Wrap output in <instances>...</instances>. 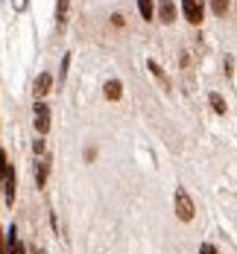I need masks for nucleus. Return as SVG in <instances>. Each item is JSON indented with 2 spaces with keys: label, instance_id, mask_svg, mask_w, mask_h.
Listing matches in <instances>:
<instances>
[{
  "label": "nucleus",
  "instance_id": "nucleus-1",
  "mask_svg": "<svg viewBox=\"0 0 237 254\" xmlns=\"http://www.w3.org/2000/svg\"><path fill=\"white\" fill-rule=\"evenodd\" d=\"M173 207H176V216L182 219V222H190L193 219V199L187 196V190L184 187H176V193H173Z\"/></svg>",
  "mask_w": 237,
  "mask_h": 254
},
{
  "label": "nucleus",
  "instance_id": "nucleus-2",
  "mask_svg": "<svg viewBox=\"0 0 237 254\" xmlns=\"http://www.w3.org/2000/svg\"><path fill=\"white\" fill-rule=\"evenodd\" d=\"M32 123H35V131L38 134H47L50 131V108H47V102H35L32 105Z\"/></svg>",
  "mask_w": 237,
  "mask_h": 254
},
{
  "label": "nucleus",
  "instance_id": "nucleus-3",
  "mask_svg": "<svg viewBox=\"0 0 237 254\" xmlns=\"http://www.w3.org/2000/svg\"><path fill=\"white\" fill-rule=\"evenodd\" d=\"M182 15L187 18V24H202L205 0H182Z\"/></svg>",
  "mask_w": 237,
  "mask_h": 254
},
{
  "label": "nucleus",
  "instance_id": "nucleus-4",
  "mask_svg": "<svg viewBox=\"0 0 237 254\" xmlns=\"http://www.w3.org/2000/svg\"><path fill=\"white\" fill-rule=\"evenodd\" d=\"M15 187H18V178H15V170L12 167H6V176H3V184H0V190H3V202L15 204Z\"/></svg>",
  "mask_w": 237,
  "mask_h": 254
},
{
  "label": "nucleus",
  "instance_id": "nucleus-5",
  "mask_svg": "<svg viewBox=\"0 0 237 254\" xmlns=\"http://www.w3.org/2000/svg\"><path fill=\"white\" fill-rule=\"evenodd\" d=\"M50 88H53V76L50 73H41V76L35 79V85H32V97L35 100H44L50 94Z\"/></svg>",
  "mask_w": 237,
  "mask_h": 254
},
{
  "label": "nucleus",
  "instance_id": "nucleus-6",
  "mask_svg": "<svg viewBox=\"0 0 237 254\" xmlns=\"http://www.w3.org/2000/svg\"><path fill=\"white\" fill-rule=\"evenodd\" d=\"M158 18H161V24H173L176 21V0H161L158 3Z\"/></svg>",
  "mask_w": 237,
  "mask_h": 254
},
{
  "label": "nucleus",
  "instance_id": "nucleus-7",
  "mask_svg": "<svg viewBox=\"0 0 237 254\" xmlns=\"http://www.w3.org/2000/svg\"><path fill=\"white\" fill-rule=\"evenodd\" d=\"M103 94H105V100H111V102L120 100V94H123V85H120V79H108V82L103 85Z\"/></svg>",
  "mask_w": 237,
  "mask_h": 254
},
{
  "label": "nucleus",
  "instance_id": "nucleus-8",
  "mask_svg": "<svg viewBox=\"0 0 237 254\" xmlns=\"http://www.w3.org/2000/svg\"><path fill=\"white\" fill-rule=\"evenodd\" d=\"M47 173H50V161H47V158H41V161L35 164V184H38V187H44Z\"/></svg>",
  "mask_w": 237,
  "mask_h": 254
},
{
  "label": "nucleus",
  "instance_id": "nucleus-9",
  "mask_svg": "<svg viewBox=\"0 0 237 254\" xmlns=\"http://www.w3.org/2000/svg\"><path fill=\"white\" fill-rule=\"evenodd\" d=\"M138 12H141V18H144V21H153V15H156L153 0H138Z\"/></svg>",
  "mask_w": 237,
  "mask_h": 254
},
{
  "label": "nucleus",
  "instance_id": "nucleus-10",
  "mask_svg": "<svg viewBox=\"0 0 237 254\" xmlns=\"http://www.w3.org/2000/svg\"><path fill=\"white\" fill-rule=\"evenodd\" d=\"M208 100H211V108H214L217 114H226V111H229V105H226V100H223L220 94H208Z\"/></svg>",
  "mask_w": 237,
  "mask_h": 254
},
{
  "label": "nucleus",
  "instance_id": "nucleus-11",
  "mask_svg": "<svg viewBox=\"0 0 237 254\" xmlns=\"http://www.w3.org/2000/svg\"><path fill=\"white\" fill-rule=\"evenodd\" d=\"M68 6H71V0H56V21H59V24H65V18H68Z\"/></svg>",
  "mask_w": 237,
  "mask_h": 254
},
{
  "label": "nucleus",
  "instance_id": "nucleus-12",
  "mask_svg": "<svg viewBox=\"0 0 237 254\" xmlns=\"http://www.w3.org/2000/svg\"><path fill=\"white\" fill-rule=\"evenodd\" d=\"M211 3V12L217 15V18H223L226 12H229V0H208Z\"/></svg>",
  "mask_w": 237,
  "mask_h": 254
},
{
  "label": "nucleus",
  "instance_id": "nucleus-13",
  "mask_svg": "<svg viewBox=\"0 0 237 254\" xmlns=\"http://www.w3.org/2000/svg\"><path fill=\"white\" fill-rule=\"evenodd\" d=\"M68 67H71V53H65V59H62V70H59V82H65V79H68Z\"/></svg>",
  "mask_w": 237,
  "mask_h": 254
},
{
  "label": "nucleus",
  "instance_id": "nucleus-14",
  "mask_svg": "<svg viewBox=\"0 0 237 254\" xmlns=\"http://www.w3.org/2000/svg\"><path fill=\"white\" fill-rule=\"evenodd\" d=\"M226 76L235 79V56H226Z\"/></svg>",
  "mask_w": 237,
  "mask_h": 254
},
{
  "label": "nucleus",
  "instance_id": "nucleus-15",
  "mask_svg": "<svg viewBox=\"0 0 237 254\" xmlns=\"http://www.w3.org/2000/svg\"><path fill=\"white\" fill-rule=\"evenodd\" d=\"M6 167H9V164H6V152L0 149V184H3V176H6Z\"/></svg>",
  "mask_w": 237,
  "mask_h": 254
},
{
  "label": "nucleus",
  "instance_id": "nucleus-16",
  "mask_svg": "<svg viewBox=\"0 0 237 254\" xmlns=\"http://www.w3.org/2000/svg\"><path fill=\"white\" fill-rule=\"evenodd\" d=\"M32 152H35V155H44V140H32Z\"/></svg>",
  "mask_w": 237,
  "mask_h": 254
},
{
  "label": "nucleus",
  "instance_id": "nucleus-17",
  "mask_svg": "<svg viewBox=\"0 0 237 254\" xmlns=\"http://www.w3.org/2000/svg\"><path fill=\"white\" fill-rule=\"evenodd\" d=\"M199 254H220V252H217V249H214V246H211V243H205V246H202V249H199Z\"/></svg>",
  "mask_w": 237,
  "mask_h": 254
},
{
  "label": "nucleus",
  "instance_id": "nucleus-18",
  "mask_svg": "<svg viewBox=\"0 0 237 254\" xmlns=\"http://www.w3.org/2000/svg\"><path fill=\"white\" fill-rule=\"evenodd\" d=\"M15 9H18V12H24V9H26V0H15Z\"/></svg>",
  "mask_w": 237,
  "mask_h": 254
},
{
  "label": "nucleus",
  "instance_id": "nucleus-19",
  "mask_svg": "<svg viewBox=\"0 0 237 254\" xmlns=\"http://www.w3.org/2000/svg\"><path fill=\"white\" fill-rule=\"evenodd\" d=\"M21 254H26V249H21Z\"/></svg>",
  "mask_w": 237,
  "mask_h": 254
}]
</instances>
